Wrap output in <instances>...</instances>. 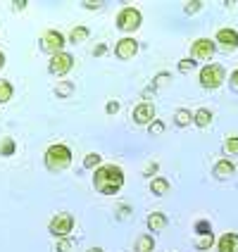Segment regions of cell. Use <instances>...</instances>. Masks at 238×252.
Returning <instances> with one entry per match:
<instances>
[{"instance_id": "obj_1", "label": "cell", "mask_w": 238, "mask_h": 252, "mask_svg": "<svg viewBox=\"0 0 238 252\" xmlns=\"http://www.w3.org/2000/svg\"><path fill=\"white\" fill-rule=\"evenodd\" d=\"M93 186L102 195H114L124 186V171L117 167V164H102L93 174Z\"/></svg>"}, {"instance_id": "obj_2", "label": "cell", "mask_w": 238, "mask_h": 252, "mask_svg": "<svg viewBox=\"0 0 238 252\" xmlns=\"http://www.w3.org/2000/svg\"><path fill=\"white\" fill-rule=\"evenodd\" d=\"M71 164V150L67 145H50L45 150V167L50 171H60Z\"/></svg>"}, {"instance_id": "obj_3", "label": "cell", "mask_w": 238, "mask_h": 252, "mask_svg": "<svg viewBox=\"0 0 238 252\" xmlns=\"http://www.w3.org/2000/svg\"><path fill=\"white\" fill-rule=\"evenodd\" d=\"M224 79L226 71L222 64H207L200 69V86H205V88H219Z\"/></svg>"}, {"instance_id": "obj_4", "label": "cell", "mask_w": 238, "mask_h": 252, "mask_svg": "<svg viewBox=\"0 0 238 252\" xmlns=\"http://www.w3.org/2000/svg\"><path fill=\"white\" fill-rule=\"evenodd\" d=\"M71 228H74V217L67 214V212L53 217V221H50V233L57 236V238H67L71 233Z\"/></svg>"}, {"instance_id": "obj_5", "label": "cell", "mask_w": 238, "mask_h": 252, "mask_svg": "<svg viewBox=\"0 0 238 252\" xmlns=\"http://www.w3.org/2000/svg\"><path fill=\"white\" fill-rule=\"evenodd\" d=\"M117 27L122 31H136L140 27V12L136 7H124L117 14Z\"/></svg>"}, {"instance_id": "obj_6", "label": "cell", "mask_w": 238, "mask_h": 252, "mask_svg": "<svg viewBox=\"0 0 238 252\" xmlns=\"http://www.w3.org/2000/svg\"><path fill=\"white\" fill-rule=\"evenodd\" d=\"M71 67H74V57H71L69 53H57V55L50 57V71H53L55 76L67 74Z\"/></svg>"}, {"instance_id": "obj_7", "label": "cell", "mask_w": 238, "mask_h": 252, "mask_svg": "<svg viewBox=\"0 0 238 252\" xmlns=\"http://www.w3.org/2000/svg\"><path fill=\"white\" fill-rule=\"evenodd\" d=\"M191 55H193V60H210L214 55V43L210 38H198L191 45Z\"/></svg>"}, {"instance_id": "obj_8", "label": "cell", "mask_w": 238, "mask_h": 252, "mask_svg": "<svg viewBox=\"0 0 238 252\" xmlns=\"http://www.w3.org/2000/svg\"><path fill=\"white\" fill-rule=\"evenodd\" d=\"M43 50H50V53H62V45H65V36L60 33V31H48V33H43Z\"/></svg>"}, {"instance_id": "obj_9", "label": "cell", "mask_w": 238, "mask_h": 252, "mask_svg": "<svg viewBox=\"0 0 238 252\" xmlns=\"http://www.w3.org/2000/svg\"><path fill=\"white\" fill-rule=\"evenodd\" d=\"M114 53H117L119 60H131V57L138 53V41L136 38H122V41L117 43Z\"/></svg>"}, {"instance_id": "obj_10", "label": "cell", "mask_w": 238, "mask_h": 252, "mask_svg": "<svg viewBox=\"0 0 238 252\" xmlns=\"http://www.w3.org/2000/svg\"><path fill=\"white\" fill-rule=\"evenodd\" d=\"M155 107L153 102H140V105H136V110H134V122L136 124H153L155 119Z\"/></svg>"}, {"instance_id": "obj_11", "label": "cell", "mask_w": 238, "mask_h": 252, "mask_svg": "<svg viewBox=\"0 0 238 252\" xmlns=\"http://www.w3.org/2000/svg\"><path fill=\"white\" fill-rule=\"evenodd\" d=\"M217 41H219L222 48L234 50V48H238V31H234V29H219L217 31Z\"/></svg>"}, {"instance_id": "obj_12", "label": "cell", "mask_w": 238, "mask_h": 252, "mask_svg": "<svg viewBox=\"0 0 238 252\" xmlns=\"http://www.w3.org/2000/svg\"><path fill=\"white\" fill-rule=\"evenodd\" d=\"M219 252H238V233H224L219 238Z\"/></svg>"}, {"instance_id": "obj_13", "label": "cell", "mask_w": 238, "mask_h": 252, "mask_svg": "<svg viewBox=\"0 0 238 252\" xmlns=\"http://www.w3.org/2000/svg\"><path fill=\"white\" fill-rule=\"evenodd\" d=\"M234 171H236V167H234V162H229V159H222V162L214 164V176H217V179H229Z\"/></svg>"}, {"instance_id": "obj_14", "label": "cell", "mask_w": 238, "mask_h": 252, "mask_svg": "<svg viewBox=\"0 0 238 252\" xmlns=\"http://www.w3.org/2000/svg\"><path fill=\"white\" fill-rule=\"evenodd\" d=\"M193 124H196L198 128H207V126L212 124V112L205 110V107H200V110L193 114Z\"/></svg>"}, {"instance_id": "obj_15", "label": "cell", "mask_w": 238, "mask_h": 252, "mask_svg": "<svg viewBox=\"0 0 238 252\" xmlns=\"http://www.w3.org/2000/svg\"><path fill=\"white\" fill-rule=\"evenodd\" d=\"M148 226H150V231H162V228H167V217L162 212H153L148 217Z\"/></svg>"}, {"instance_id": "obj_16", "label": "cell", "mask_w": 238, "mask_h": 252, "mask_svg": "<svg viewBox=\"0 0 238 252\" xmlns=\"http://www.w3.org/2000/svg\"><path fill=\"white\" fill-rule=\"evenodd\" d=\"M88 36H91L88 27H74L71 29V33H69V41L71 43H81V41H86Z\"/></svg>"}, {"instance_id": "obj_17", "label": "cell", "mask_w": 238, "mask_h": 252, "mask_svg": "<svg viewBox=\"0 0 238 252\" xmlns=\"http://www.w3.org/2000/svg\"><path fill=\"white\" fill-rule=\"evenodd\" d=\"M150 190H153L155 195H165L169 190V181L167 179H153L150 181Z\"/></svg>"}, {"instance_id": "obj_18", "label": "cell", "mask_w": 238, "mask_h": 252, "mask_svg": "<svg viewBox=\"0 0 238 252\" xmlns=\"http://www.w3.org/2000/svg\"><path fill=\"white\" fill-rule=\"evenodd\" d=\"M191 122H193V114L188 112V110H179V112L174 114V124L181 126V128H183V126H188Z\"/></svg>"}, {"instance_id": "obj_19", "label": "cell", "mask_w": 238, "mask_h": 252, "mask_svg": "<svg viewBox=\"0 0 238 252\" xmlns=\"http://www.w3.org/2000/svg\"><path fill=\"white\" fill-rule=\"evenodd\" d=\"M155 243L150 236H140L138 240H136V252H153Z\"/></svg>"}, {"instance_id": "obj_20", "label": "cell", "mask_w": 238, "mask_h": 252, "mask_svg": "<svg viewBox=\"0 0 238 252\" xmlns=\"http://www.w3.org/2000/svg\"><path fill=\"white\" fill-rule=\"evenodd\" d=\"M0 155H2V157H10V155H14V140L10 138V136L0 140Z\"/></svg>"}, {"instance_id": "obj_21", "label": "cell", "mask_w": 238, "mask_h": 252, "mask_svg": "<svg viewBox=\"0 0 238 252\" xmlns=\"http://www.w3.org/2000/svg\"><path fill=\"white\" fill-rule=\"evenodd\" d=\"M14 88L10 81H0V102H7V100L12 98Z\"/></svg>"}, {"instance_id": "obj_22", "label": "cell", "mask_w": 238, "mask_h": 252, "mask_svg": "<svg viewBox=\"0 0 238 252\" xmlns=\"http://www.w3.org/2000/svg\"><path fill=\"white\" fill-rule=\"evenodd\" d=\"M212 245H214V236H212V233H207V236H200V238H198V243H196L198 250H210Z\"/></svg>"}, {"instance_id": "obj_23", "label": "cell", "mask_w": 238, "mask_h": 252, "mask_svg": "<svg viewBox=\"0 0 238 252\" xmlns=\"http://www.w3.org/2000/svg\"><path fill=\"white\" fill-rule=\"evenodd\" d=\"M84 167L86 169H93V167H100V155L98 153H91L84 157Z\"/></svg>"}, {"instance_id": "obj_24", "label": "cell", "mask_w": 238, "mask_h": 252, "mask_svg": "<svg viewBox=\"0 0 238 252\" xmlns=\"http://www.w3.org/2000/svg\"><path fill=\"white\" fill-rule=\"evenodd\" d=\"M224 148H226V153L238 155V136H229L226 143H224Z\"/></svg>"}, {"instance_id": "obj_25", "label": "cell", "mask_w": 238, "mask_h": 252, "mask_svg": "<svg viewBox=\"0 0 238 252\" xmlns=\"http://www.w3.org/2000/svg\"><path fill=\"white\" fill-rule=\"evenodd\" d=\"M57 252H74V240L62 238L60 243H57Z\"/></svg>"}, {"instance_id": "obj_26", "label": "cell", "mask_w": 238, "mask_h": 252, "mask_svg": "<svg viewBox=\"0 0 238 252\" xmlns=\"http://www.w3.org/2000/svg\"><path fill=\"white\" fill-rule=\"evenodd\" d=\"M198 10H203V2H200V0H191V2L183 7V12L186 14H196Z\"/></svg>"}, {"instance_id": "obj_27", "label": "cell", "mask_w": 238, "mask_h": 252, "mask_svg": "<svg viewBox=\"0 0 238 252\" xmlns=\"http://www.w3.org/2000/svg\"><path fill=\"white\" fill-rule=\"evenodd\" d=\"M196 231L200 233V236H207V233H212V231H210V221H205V219H203V221H196Z\"/></svg>"}, {"instance_id": "obj_28", "label": "cell", "mask_w": 238, "mask_h": 252, "mask_svg": "<svg viewBox=\"0 0 238 252\" xmlns=\"http://www.w3.org/2000/svg\"><path fill=\"white\" fill-rule=\"evenodd\" d=\"M196 69V60H181L179 62V71H191Z\"/></svg>"}, {"instance_id": "obj_29", "label": "cell", "mask_w": 238, "mask_h": 252, "mask_svg": "<svg viewBox=\"0 0 238 252\" xmlns=\"http://www.w3.org/2000/svg\"><path fill=\"white\" fill-rule=\"evenodd\" d=\"M71 91H74V86H71V84H60V86L55 88L57 95H69Z\"/></svg>"}, {"instance_id": "obj_30", "label": "cell", "mask_w": 238, "mask_h": 252, "mask_svg": "<svg viewBox=\"0 0 238 252\" xmlns=\"http://www.w3.org/2000/svg\"><path fill=\"white\" fill-rule=\"evenodd\" d=\"M167 79H169V71H162V74H157V76H155V84L150 86V88L155 91V88H157L160 84H167Z\"/></svg>"}, {"instance_id": "obj_31", "label": "cell", "mask_w": 238, "mask_h": 252, "mask_svg": "<svg viewBox=\"0 0 238 252\" xmlns=\"http://www.w3.org/2000/svg\"><path fill=\"white\" fill-rule=\"evenodd\" d=\"M165 131V124L162 122H153L150 124V136H157V133H162Z\"/></svg>"}, {"instance_id": "obj_32", "label": "cell", "mask_w": 238, "mask_h": 252, "mask_svg": "<svg viewBox=\"0 0 238 252\" xmlns=\"http://www.w3.org/2000/svg\"><path fill=\"white\" fill-rule=\"evenodd\" d=\"M119 112V102H117V100H110V102H107V114H117Z\"/></svg>"}, {"instance_id": "obj_33", "label": "cell", "mask_w": 238, "mask_h": 252, "mask_svg": "<svg viewBox=\"0 0 238 252\" xmlns=\"http://www.w3.org/2000/svg\"><path fill=\"white\" fill-rule=\"evenodd\" d=\"M100 5H102L100 0H88V2H84V7H88V10H98Z\"/></svg>"}, {"instance_id": "obj_34", "label": "cell", "mask_w": 238, "mask_h": 252, "mask_svg": "<svg viewBox=\"0 0 238 252\" xmlns=\"http://www.w3.org/2000/svg\"><path fill=\"white\" fill-rule=\"evenodd\" d=\"M107 53V45L105 43H100V45H96V50H93V55L98 57V55H105Z\"/></svg>"}, {"instance_id": "obj_35", "label": "cell", "mask_w": 238, "mask_h": 252, "mask_svg": "<svg viewBox=\"0 0 238 252\" xmlns=\"http://www.w3.org/2000/svg\"><path fill=\"white\" fill-rule=\"evenodd\" d=\"M117 210H119V217H129V212H131V207H129V205H119Z\"/></svg>"}, {"instance_id": "obj_36", "label": "cell", "mask_w": 238, "mask_h": 252, "mask_svg": "<svg viewBox=\"0 0 238 252\" xmlns=\"http://www.w3.org/2000/svg\"><path fill=\"white\" fill-rule=\"evenodd\" d=\"M155 171H157V164H155V162H153L150 167H148V169H145V171H143V176H153Z\"/></svg>"}, {"instance_id": "obj_37", "label": "cell", "mask_w": 238, "mask_h": 252, "mask_svg": "<svg viewBox=\"0 0 238 252\" xmlns=\"http://www.w3.org/2000/svg\"><path fill=\"white\" fill-rule=\"evenodd\" d=\"M231 86H234V88L238 91V69L234 71V74H231Z\"/></svg>"}, {"instance_id": "obj_38", "label": "cell", "mask_w": 238, "mask_h": 252, "mask_svg": "<svg viewBox=\"0 0 238 252\" xmlns=\"http://www.w3.org/2000/svg\"><path fill=\"white\" fill-rule=\"evenodd\" d=\"M24 7H27V0H17L14 2V10H24Z\"/></svg>"}, {"instance_id": "obj_39", "label": "cell", "mask_w": 238, "mask_h": 252, "mask_svg": "<svg viewBox=\"0 0 238 252\" xmlns=\"http://www.w3.org/2000/svg\"><path fill=\"white\" fill-rule=\"evenodd\" d=\"M2 64H5V55L0 53V69H2Z\"/></svg>"}, {"instance_id": "obj_40", "label": "cell", "mask_w": 238, "mask_h": 252, "mask_svg": "<svg viewBox=\"0 0 238 252\" xmlns=\"http://www.w3.org/2000/svg\"><path fill=\"white\" fill-rule=\"evenodd\" d=\"M91 252H100V248H93V250H91Z\"/></svg>"}]
</instances>
